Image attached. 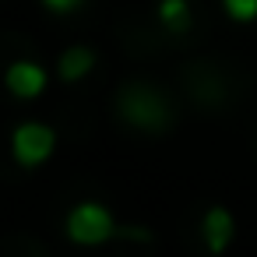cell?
<instances>
[{
	"label": "cell",
	"mask_w": 257,
	"mask_h": 257,
	"mask_svg": "<svg viewBox=\"0 0 257 257\" xmlns=\"http://www.w3.org/2000/svg\"><path fill=\"white\" fill-rule=\"evenodd\" d=\"M201 236H204L211 253H225L232 236H236V218L229 215V208H222V204L208 208L204 218H201Z\"/></svg>",
	"instance_id": "277c9868"
},
{
	"label": "cell",
	"mask_w": 257,
	"mask_h": 257,
	"mask_svg": "<svg viewBox=\"0 0 257 257\" xmlns=\"http://www.w3.org/2000/svg\"><path fill=\"white\" fill-rule=\"evenodd\" d=\"M159 22L169 32H187L190 29V4L187 0H159Z\"/></svg>",
	"instance_id": "52a82bcc"
},
{
	"label": "cell",
	"mask_w": 257,
	"mask_h": 257,
	"mask_svg": "<svg viewBox=\"0 0 257 257\" xmlns=\"http://www.w3.org/2000/svg\"><path fill=\"white\" fill-rule=\"evenodd\" d=\"M116 232V222L109 215V208L95 204V201H81L71 208L67 215V236L81 246H99Z\"/></svg>",
	"instance_id": "6da1fadb"
},
{
	"label": "cell",
	"mask_w": 257,
	"mask_h": 257,
	"mask_svg": "<svg viewBox=\"0 0 257 257\" xmlns=\"http://www.w3.org/2000/svg\"><path fill=\"white\" fill-rule=\"evenodd\" d=\"M120 113H123L131 123L152 127V131L169 120L166 99H162L155 88H148V85H127V88L120 92Z\"/></svg>",
	"instance_id": "7a4b0ae2"
},
{
	"label": "cell",
	"mask_w": 257,
	"mask_h": 257,
	"mask_svg": "<svg viewBox=\"0 0 257 257\" xmlns=\"http://www.w3.org/2000/svg\"><path fill=\"white\" fill-rule=\"evenodd\" d=\"M4 81H8V88H11L18 99H36V95L46 88V71H43L39 64H32V60H18V64L8 67Z\"/></svg>",
	"instance_id": "5b68a950"
},
{
	"label": "cell",
	"mask_w": 257,
	"mask_h": 257,
	"mask_svg": "<svg viewBox=\"0 0 257 257\" xmlns=\"http://www.w3.org/2000/svg\"><path fill=\"white\" fill-rule=\"evenodd\" d=\"M53 148H57V134H53V127H46V123H36V120H29V123H22V127H15V134H11V152H15V159L22 162V166H43L50 155H53Z\"/></svg>",
	"instance_id": "3957f363"
},
{
	"label": "cell",
	"mask_w": 257,
	"mask_h": 257,
	"mask_svg": "<svg viewBox=\"0 0 257 257\" xmlns=\"http://www.w3.org/2000/svg\"><path fill=\"white\" fill-rule=\"evenodd\" d=\"M95 67V53L88 50V46H71V50H64V57H60V78L64 81H81L88 71Z\"/></svg>",
	"instance_id": "8992f818"
},
{
	"label": "cell",
	"mask_w": 257,
	"mask_h": 257,
	"mask_svg": "<svg viewBox=\"0 0 257 257\" xmlns=\"http://www.w3.org/2000/svg\"><path fill=\"white\" fill-rule=\"evenodd\" d=\"M222 8H225V15H229L232 22H239V25L257 22V0H222Z\"/></svg>",
	"instance_id": "ba28073f"
},
{
	"label": "cell",
	"mask_w": 257,
	"mask_h": 257,
	"mask_svg": "<svg viewBox=\"0 0 257 257\" xmlns=\"http://www.w3.org/2000/svg\"><path fill=\"white\" fill-rule=\"evenodd\" d=\"M43 4L50 8V11H57V15H67V11H74V8H81L85 0H43Z\"/></svg>",
	"instance_id": "9c48e42d"
}]
</instances>
